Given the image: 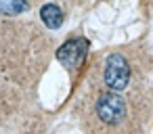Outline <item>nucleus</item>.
<instances>
[{
	"instance_id": "1",
	"label": "nucleus",
	"mask_w": 153,
	"mask_h": 134,
	"mask_svg": "<svg viewBox=\"0 0 153 134\" xmlns=\"http://www.w3.org/2000/svg\"><path fill=\"white\" fill-rule=\"evenodd\" d=\"M103 78H105V84H107L113 92L124 90V88L128 86V82H130V65H128L126 57H122L120 53L109 55L107 61H105Z\"/></svg>"
},
{
	"instance_id": "2",
	"label": "nucleus",
	"mask_w": 153,
	"mask_h": 134,
	"mask_svg": "<svg viewBox=\"0 0 153 134\" xmlns=\"http://www.w3.org/2000/svg\"><path fill=\"white\" fill-rule=\"evenodd\" d=\"M97 115H99V119L103 124L117 126L126 117V103H124V98L120 94H115L113 90L101 94L99 101H97Z\"/></svg>"
},
{
	"instance_id": "3",
	"label": "nucleus",
	"mask_w": 153,
	"mask_h": 134,
	"mask_svg": "<svg viewBox=\"0 0 153 134\" xmlns=\"http://www.w3.org/2000/svg\"><path fill=\"white\" fill-rule=\"evenodd\" d=\"M86 48H88V42H86L84 38H71V40H67L63 46H59L57 59H59V63H63V67L74 69V67H78V65L84 61Z\"/></svg>"
},
{
	"instance_id": "4",
	"label": "nucleus",
	"mask_w": 153,
	"mask_h": 134,
	"mask_svg": "<svg viewBox=\"0 0 153 134\" xmlns=\"http://www.w3.org/2000/svg\"><path fill=\"white\" fill-rule=\"evenodd\" d=\"M40 19L46 27L51 30H59L63 25V11L57 7V4H44L40 9Z\"/></svg>"
},
{
	"instance_id": "5",
	"label": "nucleus",
	"mask_w": 153,
	"mask_h": 134,
	"mask_svg": "<svg viewBox=\"0 0 153 134\" xmlns=\"http://www.w3.org/2000/svg\"><path fill=\"white\" fill-rule=\"evenodd\" d=\"M30 9V0H0V13L15 17Z\"/></svg>"
}]
</instances>
